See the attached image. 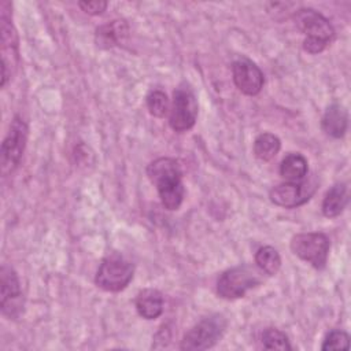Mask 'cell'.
I'll return each mask as SVG.
<instances>
[{
    "instance_id": "cell-1",
    "label": "cell",
    "mask_w": 351,
    "mask_h": 351,
    "mask_svg": "<svg viewBox=\"0 0 351 351\" xmlns=\"http://www.w3.org/2000/svg\"><path fill=\"white\" fill-rule=\"evenodd\" d=\"M147 176L156 186L165 208L178 210L185 195L182 170L178 160L173 158H158L147 166Z\"/></svg>"
},
{
    "instance_id": "cell-2",
    "label": "cell",
    "mask_w": 351,
    "mask_h": 351,
    "mask_svg": "<svg viewBox=\"0 0 351 351\" xmlns=\"http://www.w3.org/2000/svg\"><path fill=\"white\" fill-rule=\"evenodd\" d=\"M293 21L298 29L306 34L303 49L310 53L322 52L335 36L330 22L313 8L298 10L293 15Z\"/></svg>"
},
{
    "instance_id": "cell-3",
    "label": "cell",
    "mask_w": 351,
    "mask_h": 351,
    "mask_svg": "<svg viewBox=\"0 0 351 351\" xmlns=\"http://www.w3.org/2000/svg\"><path fill=\"white\" fill-rule=\"evenodd\" d=\"M262 271L251 265H239L225 270L217 280V293L222 299L243 298L247 291L262 282Z\"/></svg>"
},
{
    "instance_id": "cell-4",
    "label": "cell",
    "mask_w": 351,
    "mask_h": 351,
    "mask_svg": "<svg viewBox=\"0 0 351 351\" xmlns=\"http://www.w3.org/2000/svg\"><path fill=\"white\" fill-rule=\"evenodd\" d=\"M228 321L222 314H211L193 325L182 337L180 348L184 351H203L214 347L223 336Z\"/></svg>"
},
{
    "instance_id": "cell-5",
    "label": "cell",
    "mask_w": 351,
    "mask_h": 351,
    "mask_svg": "<svg viewBox=\"0 0 351 351\" xmlns=\"http://www.w3.org/2000/svg\"><path fill=\"white\" fill-rule=\"evenodd\" d=\"M197 118V101L192 88L182 82L173 92V103L169 111V125L174 132H186L193 128Z\"/></svg>"
},
{
    "instance_id": "cell-6",
    "label": "cell",
    "mask_w": 351,
    "mask_h": 351,
    "mask_svg": "<svg viewBox=\"0 0 351 351\" xmlns=\"http://www.w3.org/2000/svg\"><path fill=\"white\" fill-rule=\"evenodd\" d=\"M133 265L121 255L104 258L96 271L95 282L107 292H119L125 289L133 278Z\"/></svg>"
},
{
    "instance_id": "cell-7",
    "label": "cell",
    "mask_w": 351,
    "mask_h": 351,
    "mask_svg": "<svg viewBox=\"0 0 351 351\" xmlns=\"http://www.w3.org/2000/svg\"><path fill=\"white\" fill-rule=\"evenodd\" d=\"M329 248L330 241L321 232L299 233L291 239L292 252L318 270L326 266Z\"/></svg>"
},
{
    "instance_id": "cell-8",
    "label": "cell",
    "mask_w": 351,
    "mask_h": 351,
    "mask_svg": "<svg viewBox=\"0 0 351 351\" xmlns=\"http://www.w3.org/2000/svg\"><path fill=\"white\" fill-rule=\"evenodd\" d=\"M27 140V125L19 117L15 115L11 121L10 130L1 144V174L7 176L12 173L23 155Z\"/></svg>"
},
{
    "instance_id": "cell-9",
    "label": "cell",
    "mask_w": 351,
    "mask_h": 351,
    "mask_svg": "<svg viewBox=\"0 0 351 351\" xmlns=\"http://www.w3.org/2000/svg\"><path fill=\"white\" fill-rule=\"evenodd\" d=\"M317 189V182L314 180L310 181H298V182H284L273 186L269 192L270 200L285 208H295L298 206L304 204L310 200Z\"/></svg>"
},
{
    "instance_id": "cell-10",
    "label": "cell",
    "mask_w": 351,
    "mask_h": 351,
    "mask_svg": "<svg viewBox=\"0 0 351 351\" xmlns=\"http://www.w3.org/2000/svg\"><path fill=\"white\" fill-rule=\"evenodd\" d=\"M21 282L15 270L7 265L0 270V307L1 313L8 318H16L23 306Z\"/></svg>"
},
{
    "instance_id": "cell-11",
    "label": "cell",
    "mask_w": 351,
    "mask_h": 351,
    "mask_svg": "<svg viewBox=\"0 0 351 351\" xmlns=\"http://www.w3.org/2000/svg\"><path fill=\"white\" fill-rule=\"evenodd\" d=\"M18 38L5 11H1V86L7 84L18 64Z\"/></svg>"
},
{
    "instance_id": "cell-12",
    "label": "cell",
    "mask_w": 351,
    "mask_h": 351,
    "mask_svg": "<svg viewBox=\"0 0 351 351\" xmlns=\"http://www.w3.org/2000/svg\"><path fill=\"white\" fill-rule=\"evenodd\" d=\"M233 82L247 96L258 95L265 84L262 70L250 59H239L232 63Z\"/></svg>"
},
{
    "instance_id": "cell-13",
    "label": "cell",
    "mask_w": 351,
    "mask_h": 351,
    "mask_svg": "<svg viewBox=\"0 0 351 351\" xmlns=\"http://www.w3.org/2000/svg\"><path fill=\"white\" fill-rule=\"evenodd\" d=\"M129 34V26L123 19H114L99 26L95 32V43L99 48L108 49L121 45Z\"/></svg>"
},
{
    "instance_id": "cell-14",
    "label": "cell",
    "mask_w": 351,
    "mask_h": 351,
    "mask_svg": "<svg viewBox=\"0 0 351 351\" xmlns=\"http://www.w3.org/2000/svg\"><path fill=\"white\" fill-rule=\"evenodd\" d=\"M347 125H348V115L346 108L340 103H332L322 115V121H321L322 130L333 138H340L346 134Z\"/></svg>"
},
{
    "instance_id": "cell-15",
    "label": "cell",
    "mask_w": 351,
    "mask_h": 351,
    "mask_svg": "<svg viewBox=\"0 0 351 351\" xmlns=\"http://www.w3.org/2000/svg\"><path fill=\"white\" fill-rule=\"evenodd\" d=\"M136 310L145 319H155L163 313V296L158 289L145 288L136 296Z\"/></svg>"
},
{
    "instance_id": "cell-16",
    "label": "cell",
    "mask_w": 351,
    "mask_h": 351,
    "mask_svg": "<svg viewBox=\"0 0 351 351\" xmlns=\"http://www.w3.org/2000/svg\"><path fill=\"white\" fill-rule=\"evenodd\" d=\"M348 203V188L340 182L333 185L322 200V214L328 218H335L343 213Z\"/></svg>"
},
{
    "instance_id": "cell-17",
    "label": "cell",
    "mask_w": 351,
    "mask_h": 351,
    "mask_svg": "<svg viewBox=\"0 0 351 351\" xmlns=\"http://www.w3.org/2000/svg\"><path fill=\"white\" fill-rule=\"evenodd\" d=\"M307 159L300 154H288L281 165H280V174L289 182L302 181L307 174Z\"/></svg>"
},
{
    "instance_id": "cell-18",
    "label": "cell",
    "mask_w": 351,
    "mask_h": 351,
    "mask_svg": "<svg viewBox=\"0 0 351 351\" xmlns=\"http://www.w3.org/2000/svg\"><path fill=\"white\" fill-rule=\"evenodd\" d=\"M255 263L262 273L267 276H274L281 267V258L274 247L265 245L256 251Z\"/></svg>"
},
{
    "instance_id": "cell-19",
    "label": "cell",
    "mask_w": 351,
    "mask_h": 351,
    "mask_svg": "<svg viewBox=\"0 0 351 351\" xmlns=\"http://www.w3.org/2000/svg\"><path fill=\"white\" fill-rule=\"evenodd\" d=\"M280 148V138L271 133H261L254 141V154L263 162L271 160L278 154Z\"/></svg>"
},
{
    "instance_id": "cell-20",
    "label": "cell",
    "mask_w": 351,
    "mask_h": 351,
    "mask_svg": "<svg viewBox=\"0 0 351 351\" xmlns=\"http://www.w3.org/2000/svg\"><path fill=\"white\" fill-rule=\"evenodd\" d=\"M147 107L151 115L156 117V118H163L167 115V112L170 111V103L167 99V95L159 89H154L151 90L147 97Z\"/></svg>"
},
{
    "instance_id": "cell-21",
    "label": "cell",
    "mask_w": 351,
    "mask_h": 351,
    "mask_svg": "<svg viewBox=\"0 0 351 351\" xmlns=\"http://www.w3.org/2000/svg\"><path fill=\"white\" fill-rule=\"evenodd\" d=\"M262 346L266 350H292L285 333L276 328H267L263 330Z\"/></svg>"
},
{
    "instance_id": "cell-22",
    "label": "cell",
    "mask_w": 351,
    "mask_h": 351,
    "mask_svg": "<svg viewBox=\"0 0 351 351\" xmlns=\"http://www.w3.org/2000/svg\"><path fill=\"white\" fill-rule=\"evenodd\" d=\"M350 344V336L344 330H330L326 337L324 339V343L321 346V350H347Z\"/></svg>"
},
{
    "instance_id": "cell-23",
    "label": "cell",
    "mask_w": 351,
    "mask_h": 351,
    "mask_svg": "<svg viewBox=\"0 0 351 351\" xmlns=\"http://www.w3.org/2000/svg\"><path fill=\"white\" fill-rule=\"evenodd\" d=\"M80 8L89 15H99L107 8V1L103 0H90V1H78Z\"/></svg>"
}]
</instances>
